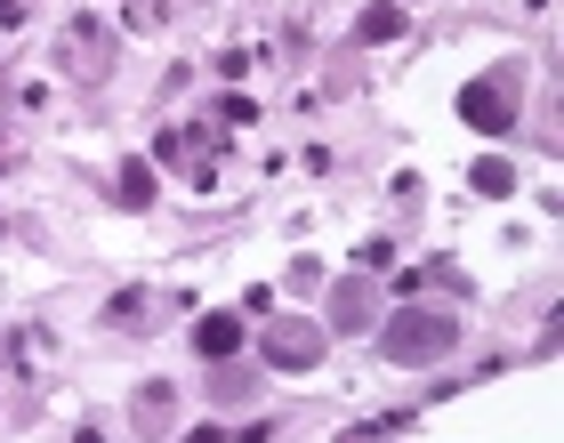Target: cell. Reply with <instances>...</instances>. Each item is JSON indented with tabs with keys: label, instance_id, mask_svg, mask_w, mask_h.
Instances as JSON below:
<instances>
[{
	"label": "cell",
	"instance_id": "ba28073f",
	"mask_svg": "<svg viewBox=\"0 0 564 443\" xmlns=\"http://www.w3.org/2000/svg\"><path fill=\"white\" fill-rule=\"evenodd\" d=\"M476 194H517V170H508L500 153H492V162H476Z\"/></svg>",
	"mask_w": 564,
	"mask_h": 443
},
{
	"label": "cell",
	"instance_id": "52a82bcc",
	"mask_svg": "<svg viewBox=\"0 0 564 443\" xmlns=\"http://www.w3.org/2000/svg\"><path fill=\"white\" fill-rule=\"evenodd\" d=\"M153 202V162H121V210H145Z\"/></svg>",
	"mask_w": 564,
	"mask_h": 443
},
{
	"label": "cell",
	"instance_id": "8992f818",
	"mask_svg": "<svg viewBox=\"0 0 564 443\" xmlns=\"http://www.w3.org/2000/svg\"><path fill=\"white\" fill-rule=\"evenodd\" d=\"M395 33H403V9H364V17H355V41H364V48L371 41H395Z\"/></svg>",
	"mask_w": 564,
	"mask_h": 443
},
{
	"label": "cell",
	"instance_id": "9c48e42d",
	"mask_svg": "<svg viewBox=\"0 0 564 443\" xmlns=\"http://www.w3.org/2000/svg\"><path fill=\"white\" fill-rule=\"evenodd\" d=\"M524 9H549V0H524Z\"/></svg>",
	"mask_w": 564,
	"mask_h": 443
},
{
	"label": "cell",
	"instance_id": "6da1fadb",
	"mask_svg": "<svg viewBox=\"0 0 564 443\" xmlns=\"http://www.w3.org/2000/svg\"><path fill=\"white\" fill-rule=\"evenodd\" d=\"M388 331H379V355L388 363H435V355H452V338L459 323L452 315H427V306H403V315H379Z\"/></svg>",
	"mask_w": 564,
	"mask_h": 443
},
{
	"label": "cell",
	"instance_id": "5b68a950",
	"mask_svg": "<svg viewBox=\"0 0 564 443\" xmlns=\"http://www.w3.org/2000/svg\"><path fill=\"white\" fill-rule=\"evenodd\" d=\"M194 347L210 355V363L242 355V315H202V323H194Z\"/></svg>",
	"mask_w": 564,
	"mask_h": 443
},
{
	"label": "cell",
	"instance_id": "3957f363",
	"mask_svg": "<svg viewBox=\"0 0 564 443\" xmlns=\"http://www.w3.org/2000/svg\"><path fill=\"white\" fill-rule=\"evenodd\" d=\"M259 355L274 363V371H306V363H323V323H267Z\"/></svg>",
	"mask_w": 564,
	"mask_h": 443
},
{
	"label": "cell",
	"instance_id": "277c9868",
	"mask_svg": "<svg viewBox=\"0 0 564 443\" xmlns=\"http://www.w3.org/2000/svg\"><path fill=\"white\" fill-rule=\"evenodd\" d=\"M371 323H379V291L364 274L339 282V291H330V331H371Z\"/></svg>",
	"mask_w": 564,
	"mask_h": 443
},
{
	"label": "cell",
	"instance_id": "7a4b0ae2",
	"mask_svg": "<svg viewBox=\"0 0 564 443\" xmlns=\"http://www.w3.org/2000/svg\"><path fill=\"white\" fill-rule=\"evenodd\" d=\"M517 73H484V82H468L459 89V121L468 129H484V138H508L517 129Z\"/></svg>",
	"mask_w": 564,
	"mask_h": 443
}]
</instances>
